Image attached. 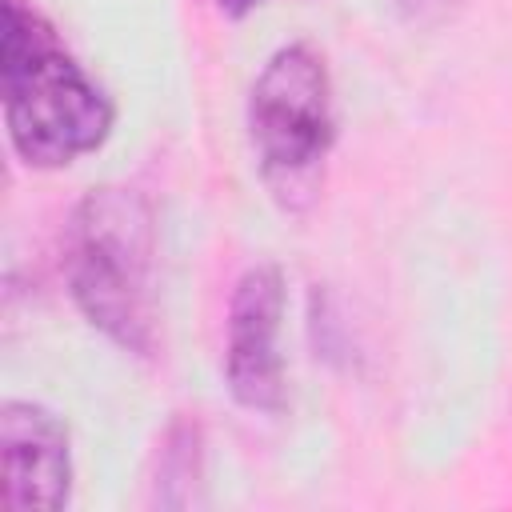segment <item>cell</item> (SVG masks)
I'll return each instance as SVG.
<instances>
[{
  "label": "cell",
  "mask_w": 512,
  "mask_h": 512,
  "mask_svg": "<svg viewBox=\"0 0 512 512\" xmlns=\"http://www.w3.org/2000/svg\"><path fill=\"white\" fill-rule=\"evenodd\" d=\"M4 124L12 148L36 168H60L92 152L112 124L100 88L60 48L56 32L20 0H4L0 32Z\"/></svg>",
  "instance_id": "1"
},
{
  "label": "cell",
  "mask_w": 512,
  "mask_h": 512,
  "mask_svg": "<svg viewBox=\"0 0 512 512\" xmlns=\"http://www.w3.org/2000/svg\"><path fill=\"white\" fill-rule=\"evenodd\" d=\"M152 212L128 188H96L72 220L68 280L84 316L124 348H148Z\"/></svg>",
  "instance_id": "2"
},
{
  "label": "cell",
  "mask_w": 512,
  "mask_h": 512,
  "mask_svg": "<svg viewBox=\"0 0 512 512\" xmlns=\"http://www.w3.org/2000/svg\"><path fill=\"white\" fill-rule=\"evenodd\" d=\"M248 124L272 196L292 212L308 208L332 144V84L320 52L284 44L252 84Z\"/></svg>",
  "instance_id": "3"
},
{
  "label": "cell",
  "mask_w": 512,
  "mask_h": 512,
  "mask_svg": "<svg viewBox=\"0 0 512 512\" xmlns=\"http://www.w3.org/2000/svg\"><path fill=\"white\" fill-rule=\"evenodd\" d=\"M284 312V280L276 264H256L240 276L228 304V388L244 408H284V368L276 352Z\"/></svg>",
  "instance_id": "4"
},
{
  "label": "cell",
  "mask_w": 512,
  "mask_h": 512,
  "mask_svg": "<svg viewBox=\"0 0 512 512\" xmlns=\"http://www.w3.org/2000/svg\"><path fill=\"white\" fill-rule=\"evenodd\" d=\"M0 464L8 508H64L72 488L68 432L48 408L28 400H8L0 408Z\"/></svg>",
  "instance_id": "5"
},
{
  "label": "cell",
  "mask_w": 512,
  "mask_h": 512,
  "mask_svg": "<svg viewBox=\"0 0 512 512\" xmlns=\"http://www.w3.org/2000/svg\"><path fill=\"white\" fill-rule=\"evenodd\" d=\"M200 472V440L192 424H176L160 452V476H156V500L172 508V488H180V504H188V488Z\"/></svg>",
  "instance_id": "6"
},
{
  "label": "cell",
  "mask_w": 512,
  "mask_h": 512,
  "mask_svg": "<svg viewBox=\"0 0 512 512\" xmlns=\"http://www.w3.org/2000/svg\"><path fill=\"white\" fill-rule=\"evenodd\" d=\"M396 4H400V12H404L408 20H416V24H436V20L448 16V8H452L456 0H396Z\"/></svg>",
  "instance_id": "7"
},
{
  "label": "cell",
  "mask_w": 512,
  "mask_h": 512,
  "mask_svg": "<svg viewBox=\"0 0 512 512\" xmlns=\"http://www.w3.org/2000/svg\"><path fill=\"white\" fill-rule=\"evenodd\" d=\"M260 0H220V8L228 12V16H244V12H252Z\"/></svg>",
  "instance_id": "8"
}]
</instances>
